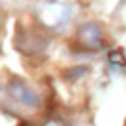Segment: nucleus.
Returning <instances> with one entry per match:
<instances>
[{
  "label": "nucleus",
  "instance_id": "nucleus-1",
  "mask_svg": "<svg viewBox=\"0 0 126 126\" xmlns=\"http://www.w3.org/2000/svg\"><path fill=\"white\" fill-rule=\"evenodd\" d=\"M6 91H8V96L16 104H20L24 108H37L39 106V94H37V91L33 87H30L26 81L18 79V77H14L6 85Z\"/></svg>",
  "mask_w": 126,
  "mask_h": 126
},
{
  "label": "nucleus",
  "instance_id": "nucleus-2",
  "mask_svg": "<svg viewBox=\"0 0 126 126\" xmlns=\"http://www.w3.org/2000/svg\"><path fill=\"white\" fill-rule=\"evenodd\" d=\"M71 14H73L71 6H69V4H61V2H47V4H43V6L37 10L39 20H41L45 26H49V28H59V26H63V24L71 18Z\"/></svg>",
  "mask_w": 126,
  "mask_h": 126
},
{
  "label": "nucleus",
  "instance_id": "nucleus-3",
  "mask_svg": "<svg viewBox=\"0 0 126 126\" xmlns=\"http://www.w3.org/2000/svg\"><path fill=\"white\" fill-rule=\"evenodd\" d=\"M79 37L83 41V45L91 47V49H98L102 45V32L96 24H87L79 30Z\"/></svg>",
  "mask_w": 126,
  "mask_h": 126
},
{
  "label": "nucleus",
  "instance_id": "nucleus-4",
  "mask_svg": "<svg viewBox=\"0 0 126 126\" xmlns=\"http://www.w3.org/2000/svg\"><path fill=\"white\" fill-rule=\"evenodd\" d=\"M108 61H110L112 65H116V67H126L124 53H122V51H118V49H114V51H110V53H108Z\"/></svg>",
  "mask_w": 126,
  "mask_h": 126
}]
</instances>
